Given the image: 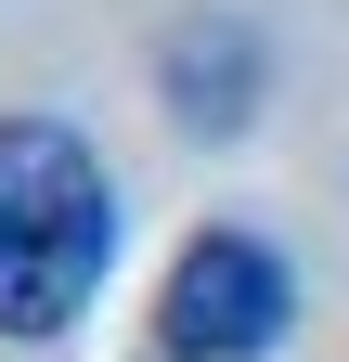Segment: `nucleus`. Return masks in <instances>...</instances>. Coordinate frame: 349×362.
Masks as SVG:
<instances>
[{"instance_id":"obj_1","label":"nucleus","mask_w":349,"mask_h":362,"mask_svg":"<svg viewBox=\"0 0 349 362\" xmlns=\"http://www.w3.org/2000/svg\"><path fill=\"white\" fill-rule=\"evenodd\" d=\"M117 259V181L65 117H0V337H65Z\"/></svg>"},{"instance_id":"obj_3","label":"nucleus","mask_w":349,"mask_h":362,"mask_svg":"<svg viewBox=\"0 0 349 362\" xmlns=\"http://www.w3.org/2000/svg\"><path fill=\"white\" fill-rule=\"evenodd\" d=\"M168 104H182V129H246V104H259V39L233 13L168 26Z\"/></svg>"},{"instance_id":"obj_2","label":"nucleus","mask_w":349,"mask_h":362,"mask_svg":"<svg viewBox=\"0 0 349 362\" xmlns=\"http://www.w3.org/2000/svg\"><path fill=\"white\" fill-rule=\"evenodd\" d=\"M285 310H297V285H285V259L259 246V233H194L182 259H168V298H155V349L168 362H259L285 337Z\"/></svg>"}]
</instances>
